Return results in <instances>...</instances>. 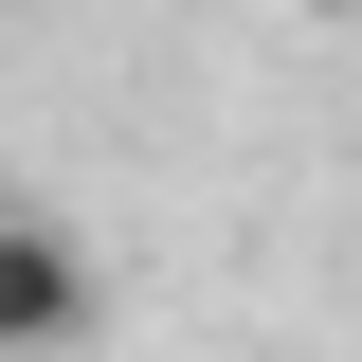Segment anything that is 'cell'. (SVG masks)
Instances as JSON below:
<instances>
[{"instance_id":"cell-1","label":"cell","mask_w":362,"mask_h":362,"mask_svg":"<svg viewBox=\"0 0 362 362\" xmlns=\"http://www.w3.org/2000/svg\"><path fill=\"white\" fill-rule=\"evenodd\" d=\"M73 344H90V235L18 218L0 235V362H73Z\"/></svg>"}]
</instances>
